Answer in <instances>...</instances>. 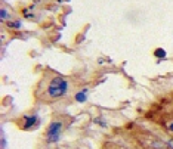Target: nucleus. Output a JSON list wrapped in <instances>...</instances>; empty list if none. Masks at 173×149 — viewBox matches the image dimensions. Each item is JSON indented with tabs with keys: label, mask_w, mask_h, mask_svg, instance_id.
<instances>
[{
	"label": "nucleus",
	"mask_w": 173,
	"mask_h": 149,
	"mask_svg": "<svg viewBox=\"0 0 173 149\" xmlns=\"http://www.w3.org/2000/svg\"><path fill=\"white\" fill-rule=\"evenodd\" d=\"M154 55H155L157 58H164V56H166V52H164V49H157V50L154 52Z\"/></svg>",
	"instance_id": "obj_6"
},
{
	"label": "nucleus",
	"mask_w": 173,
	"mask_h": 149,
	"mask_svg": "<svg viewBox=\"0 0 173 149\" xmlns=\"http://www.w3.org/2000/svg\"><path fill=\"white\" fill-rule=\"evenodd\" d=\"M9 28H21V22H9Z\"/></svg>",
	"instance_id": "obj_9"
},
{
	"label": "nucleus",
	"mask_w": 173,
	"mask_h": 149,
	"mask_svg": "<svg viewBox=\"0 0 173 149\" xmlns=\"http://www.w3.org/2000/svg\"><path fill=\"white\" fill-rule=\"evenodd\" d=\"M6 148V137H5V131L2 130V149Z\"/></svg>",
	"instance_id": "obj_7"
},
{
	"label": "nucleus",
	"mask_w": 173,
	"mask_h": 149,
	"mask_svg": "<svg viewBox=\"0 0 173 149\" xmlns=\"http://www.w3.org/2000/svg\"><path fill=\"white\" fill-rule=\"evenodd\" d=\"M67 89H68V83L62 77H55L47 87V93L50 97H61L62 95H65Z\"/></svg>",
	"instance_id": "obj_1"
},
{
	"label": "nucleus",
	"mask_w": 173,
	"mask_h": 149,
	"mask_svg": "<svg viewBox=\"0 0 173 149\" xmlns=\"http://www.w3.org/2000/svg\"><path fill=\"white\" fill-rule=\"evenodd\" d=\"M0 18H2V21L7 19V10L6 9H2V12H0Z\"/></svg>",
	"instance_id": "obj_8"
},
{
	"label": "nucleus",
	"mask_w": 173,
	"mask_h": 149,
	"mask_svg": "<svg viewBox=\"0 0 173 149\" xmlns=\"http://www.w3.org/2000/svg\"><path fill=\"white\" fill-rule=\"evenodd\" d=\"M61 127H62V124H61L59 121L52 122V124L49 126V129H47V140H49V142H56V140L59 139Z\"/></svg>",
	"instance_id": "obj_2"
},
{
	"label": "nucleus",
	"mask_w": 173,
	"mask_h": 149,
	"mask_svg": "<svg viewBox=\"0 0 173 149\" xmlns=\"http://www.w3.org/2000/svg\"><path fill=\"white\" fill-rule=\"evenodd\" d=\"M86 92H87V89H84L83 92L77 93V95H76V101L77 102H84L86 101Z\"/></svg>",
	"instance_id": "obj_5"
},
{
	"label": "nucleus",
	"mask_w": 173,
	"mask_h": 149,
	"mask_svg": "<svg viewBox=\"0 0 173 149\" xmlns=\"http://www.w3.org/2000/svg\"><path fill=\"white\" fill-rule=\"evenodd\" d=\"M151 148H154V149H166L167 143L160 142V140H153V142H151Z\"/></svg>",
	"instance_id": "obj_4"
},
{
	"label": "nucleus",
	"mask_w": 173,
	"mask_h": 149,
	"mask_svg": "<svg viewBox=\"0 0 173 149\" xmlns=\"http://www.w3.org/2000/svg\"><path fill=\"white\" fill-rule=\"evenodd\" d=\"M167 146H170V148H173V140H169V142H167Z\"/></svg>",
	"instance_id": "obj_10"
},
{
	"label": "nucleus",
	"mask_w": 173,
	"mask_h": 149,
	"mask_svg": "<svg viewBox=\"0 0 173 149\" xmlns=\"http://www.w3.org/2000/svg\"><path fill=\"white\" fill-rule=\"evenodd\" d=\"M169 129H170V130H172V131H173V122H172V124H170V126H169Z\"/></svg>",
	"instance_id": "obj_11"
},
{
	"label": "nucleus",
	"mask_w": 173,
	"mask_h": 149,
	"mask_svg": "<svg viewBox=\"0 0 173 149\" xmlns=\"http://www.w3.org/2000/svg\"><path fill=\"white\" fill-rule=\"evenodd\" d=\"M24 121H25V124H24V129L27 130V129H31L33 126H36L39 120H37V117H36V115H31V117H25V118H24Z\"/></svg>",
	"instance_id": "obj_3"
}]
</instances>
